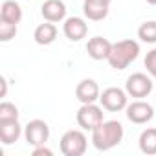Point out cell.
<instances>
[{
  "label": "cell",
  "instance_id": "cell-3",
  "mask_svg": "<svg viewBox=\"0 0 156 156\" xmlns=\"http://www.w3.org/2000/svg\"><path fill=\"white\" fill-rule=\"evenodd\" d=\"M87 136L81 130H66L61 138V152L64 156H81L87 151Z\"/></svg>",
  "mask_w": 156,
  "mask_h": 156
},
{
  "label": "cell",
  "instance_id": "cell-14",
  "mask_svg": "<svg viewBox=\"0 0 156 156\" xmlns=\"http://www.w3.org/2000/svg\"><path fill=\"white\" fill-rule=\"evenodd\" d=\"M33 39H35V42L37 44H41V46H48V44H51L55 39H57V28H55V24L53 22H44V24H39L37 28H35V31H33Z\"/></svg>",
  "mask_w": 156,
  "mask_h": 156
},
{
  "label": "cell",
  "instance_id": "cell-4",
  "mask_svg": "<svg viewBox=\"0 0 156 156\" xmlns=\"http://www.w3.org/2000/svg\"><path fill=\"white\" fill-rule=\"evenodd\" d=\"M77 125L85 130H94L98 125L103 123V107H98L96 103H87L77 110Z\"/></svg>",
  "mask_w": 156,
  "mask_h": 156
},
{
  "label": "cell",
  "instance_id": "cell-11",
  "mask_svg": "<svg viewBox=\"0 0 156 156\" xmlns=\"http://www.w3.org/2000/svg\"><path fill=\"white\" fill-rule=\"evenodd\" d=\"M41 13H42L44 20L55 24V22L64 20V17H66V6H64L62 0H46V2L42 4V8H41Z\"/></svg>",
  "mask_w": 156,
  "mask_h": 156
},
{
  "label": "cell",
  "instance_id": "cell-19",
  "mask_svg": "<svg viewBox=\"0 0 156 156\" xmlns=\"http://www.w3.org/2000/svg\"><path fill=\"white\" fill-rule=\"evenodd\" d=\"M9 119H19V108L13 103H0V121H9Z\"/></svg>",
  "mask_w": 156,
  "mask_h": 156
},
{
  "label": "cell",
  "instance_id": "cell-23",
  "mask_svg": "<svg viewBox=\"0 0 156 156\" xmlns=\"http://www.w3.org/2000/svg\"><path fill=\"white\" fill-rule=\"evenodd\" d=\"M6 92H8V81L4 79V77H2V94H0V96H2V98H6Z\"/></svg>",
  "mask_w": 156,
  "mask_h": 156
},
{
  "label": "cell",
  "instance_id": "cell-22",
  "mask_svg": "<svg viewBox=\"0 0 156 156\" xmlns=\"http://www.w3.org/2000/svg\"><path fill=\"white\" fill-rule=\"evenodd\" d=\"M42 154H44V156H51L53 152H51L48 147H44V145H39V147L33 149V156H42Z\"/></svg>",
  "mask_w": 156,
  "mask_h": 156
},
{
  "label": "cell",
  "instance_id": "cell-7",
  "mask_svg": "<svg viewBox=\"0 0 156 156\" xmlns=\"http://www.w3.org/2000/svg\"><path fill=\"white\" fill-rule=\"evenodd\" d=\"M24 136L28 145H33V147L44 145L50 138V127L44 119H31L24 129Z\"/></svg>",
  "mask_w": 156,
  "mask_h": 156
},
{
  "label": "cell",
  "instance_id": "cell-12",
  "mask_svg": "<svg viewBox=\"0 0 156 156\" xmlns=\"http://www.w3.org/2000/svg\"><path fill=\"white\" fill-rule=\"evenodd\" d=\"M112 50V42L105 37H92L87 44V51L94 61H103L108 59V53Z\"/></svg>",
  "mask_w": 156,
  "mask_h": 156
},
{
  "label": "cell",
  "instance_id": "cell-9",
  "mask_svg": "<svg viewBox=\"0 0 156 156\" xmlns=\"http://www.w3.org/2000/svg\"><path fill=\"white\" fill-rule=\"evenodd\" d=\"M62 33L66 35V39H70L72 42H79L81 39L87 37L88 33V24L81 19V17H70L64 20L62 24Z\"/></svg>",
  "mask_w": 156,
  "mask_h": 156
},
{
  "label": "cell",
  "instance_id": "cell-13",
  "mask_svg": "<svg viewBox=\"0 0 156 156\" xmlns=\"http://www.w3.org/2000/svg\"><path fill=\"white\" fill-rule=\"evenodd\" d=\"M22 134V127L19 119H9V121H0V140L4 145L15 143Z\"/></svg>",
  "mask_w": 156,
  "mask_h": 156
},
{
  "label": "cell",
  "instance_id": "cell-24",
  "mask_svg": "<svg viewBox=\"0 0 156 156\" xmlns=\"http://www.w3.org/2000/svg\"><path fill=\"white\" fill-rule=\"evenodd\" d=\"M90 2H101V4H108V6H110L112 0H90Z\"/></svg>",
  "mask_w": 156,
  "mask_h": 156
},
{
  "label": "cell",
  "instance_id": "cell-25",
  "mask_svg": "<svg viewBox=\"0 0 156 156\" xmlns=\"http://www.w3.org/2000/svg\"><path fill=\"white\" fill-rule=\"evenodd\" d=\"M147 4H151V6H156V0H147Z\"/></svg>",
  "mask_w": 156,
  "mask_h": 156
},
{
  "label": "cell",
  "instance_id": "cell-16",
  "mask_svg": "<svg viewBox=\"0 0 156 156\" xmlns=\"http://www.w3.org/2000/svg\"><path fill=\"white\" fill-rule=\"evenodd\" d=\"M83 13L88 20H103L108 15V4H101V2H90L85 0L83 4Z\"/></svg>",
  "mask_w": 156,
  "mask_h": 156
},
{
  "label": "cell",
  "instance_id": "cell-17",
  "mask_svg": "<svg viewBox=\"0 0 156 156\" xmlns=\"http://www.w3.org/2000/svg\"><path fill=\"white\" fill-rule=\"evenodd\" d=\"M140 151L143 154L154 156L156 154V129H145L140 134Z\"/></svg>",
  "mask_w": 156,
  "mask_h": 156
},
{
  "label": "cell",
  "instance_id": "cell-20",
  "mask_svg": "<svg viewBox=\"0 0 156 156\" xmlns=\"http://www.w3.org/2000/svg\"><path fill=\"white\" fill-rule=\"evenodd\" d=\"M17 35V24L8 22V20H0V41L8 42Z\"/></svg>",
  "mask_w": 156,
  "mask_h": 156
},
{
  "label": "cell",
  "instance_id": "cell-21",
  "mask_svg": "<svg viewBox=\"0 0 156 156\" xmlns=\"http://www.w3.org/2000/svg\"><path fill=\"white\" fill-rule=\"evenodd\" d=\"M145 68H147V72L156 79V48L147 53V57H145Z\"/></svg>",
  "mask_w": 156,
  "mask_h": 156
},
{
  "label": "cell",
  "instance_id": "cell-6",
  "mask_svg": "<svg viewBox=\"0 0 156 156\" xmlns=\"http://www.w3.org/2000/svg\"><path fill=\"white\" fill-rule=\"evenodd\" d=\"M99 103L108 112H119V110L127 108V90H121L118 87H110V88L101 92Z\"/></svg>",
  "mask_w": 156,
  "mask_h": 156
},
{
  "label": "cell",
  "instance_id": "cell-2",
  "mask_svg": "<svg viewBox=\"0 0 156 156\" xmlns=\"http://www.w3.org/2000/svg\"><path fill=\"white\" fill-rule=\"evenodd\" d=\"M140 55V44L132 39L119 41L112 44V50L108 53V64L114 70H125L130 62H134Z\"/></svg>",
  "mask_w": 156,
  "mask_h": 156
},
{
  "label": "cell",
  "instance_id": "cell-5",
  "mask_svg": "<svg viewBox=\"0 0 156 156\" xmlns=\"http://www.w3.org/2000/svg\"><path fill=\"white\" fill-rule=\"evenodd\" d=\"M125 90L130 98L143 99L152 92V81H151L149 75H145L141 72H136V73L129 75V79L125 83Z\"/></svg>",
  "mask_w": 156,
  "mask_h": 156
},
{
  "label": "cell",
  "instance_id": "cell-10",
  "mask_svg": "<svg viewBox=\"0 0 156 156\" xmlns=\"http://www.w3.org/2000/svg\"><path fill=\"white\" fill-rule=\"evenodd\" d=\"M101 92H99V87L94 79H83L79 85L75 87V98L79 99L83 105L87 103H96L99 99Z\"/></svg>",
  "mask_w": 156,
  "mask_h": 156
},
{
  "label": "cell",
  "instance_id": "cell-8",
  "mask_svg": "<svg viewBox=\"0 0 156 156\" xmlns=\"http://www.w3.org/2000/svg\"><path fill=\"white\" fill-rule=\"evenodd\" d=\"M125 114H127L129 121H132L136 125H143V123H147V121H151L154 118V108L147 101L136 99L130 105H127V112Z\"/></svg>",
  "mask_w": 156,
  "mask_h": 156
},
{
  "label": "cell",
  "instance_id": "cell-15",
  "mask_svg": "<svg viewBox=\"0 0 156 156\" xmlns=\"http://www.w3.org/2000/svg\"><path fill=\"white\" fill-rule=\"evenodd\" d=\"M0 20H8L13 24H19L22 20V9L15 0H6L0 8Z\"/></svg>",
  "mask_w": 156,
  "mask_h": 156
},
{
  "label": "cell",
  "instance_id": "cell-18",
  "mask_svg": "<svg viewBox=\"0 0 156 156\" xmlns=\"http://www.w3.org/2000/svg\"><path fill=\"white\" fill-rule=\"evenodd\" d=\"M138 37H140L143 42L154 44V42H156V20L143 22V24L138 28Z\"/></svg>",
  "mask_w": 156,
  "mask_h": 156
},
{
  "label": "cell",
  "instance_id": "cell-1",
  "mask_svg": "<svg viewBox=\"0 0 156 156\" xmlns=\"http://www.w3.org/2000/svg\"><path fill=\"white\" fill-rule=\"evenodd\" d=\"M123 140V125L116 119L103 121L92 130V143L98 151H110Z\"/></svg>",
  "mask_w": 156,
  "mask_h": 156
}]
</instances>
